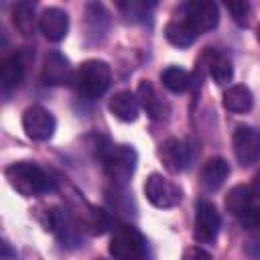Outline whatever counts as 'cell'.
I'll return each instance as SVG.
<instances>
[{
    "label": "cell",
    "instance_id": "6da1fadb",
    "mask_svg": "<svg viewBox=\"0 0 260 260\" xmlns=\"http://www.w3.org/2000/svg\"><path fill=\"white\" fill-rule=\"evenodd\" d=\"M4 175L10 187L22 197H39L55 189L53 179L39 165L28 162V160H18V162L8 165L4 169Z\"/></svg>",
    "mask_w": 260,
    "mask_h": 260
},
{
    "label": "cell",
    "instance_id": "7a4b0ae2",
    "mask_svg": "<svg viewBox=\"0 0 260 260\" xmlns=\"http://www.w3.org/2000/svg\"><path fill=\"white\" fill-rule=\"evenodd\" d=\"M112 83V69L102 59H87L75 69L73 85L85 98H100L108 91Z\"/></svg>",
    "mask_w": 260,
    "mask_h": 260
},
{
    "label": "cell",
    "instance_id": "3957f363",
    "mask_svg": "<svg viewBox=\"0 0 260 260\" xmlns=\"http://www.w3.org/2000/svg\"><path fill=\"white\" fill-rule=\"evenodd\" d=\"M108 252L114 260H144L146 238L130 223H120L114 228L108 244Z\"/></svg>",
    "mask_w": 260,
    "mask_h": 260
},
{
    "label": "cell",
    "instance_id": "277c9868",
    "mask_svg": "<svg viewBox=\"0 0 260 260\" xmlns=\"http://www.w3.org/2000/svg\"><path fill=\"white\" fill-rule=\"evenodd\" d=\"M136 150L128 144L112 146L104 154V173L114 183V187H126L136 169Z\"/></svg>",
    "mask_w": 260,
    "mask_h": 260
},
{
    "label": "cell",
    "instance_id": "5b68a950",
    "mask_svg": "<svg viewBox=\"0 0 260 260\" xmlns=\"http://www.w3.org/2000/svg\"><path fill=\"white\" fill-rule=\"evenodd\" d=\"M144 195L158 209H171V207L179 205L183 199L181 187L158 173L148 175V179L144 183Z\"/></svg>",
    "mask_w": 260,
    "mask_h": 260
},
{
    "label": "cell",
    "instance_id": "8992f818",
    "mask_svg": "<svg viewBox=\"0 0 260 260\" xmlns=\"http://www.w3.org/2000/svg\"><path fill=\"white\" fill-rule=\"evenodd\" d=\"M55 116L43 106H28L22 114V130L30 140L45 142L55 134Z\"/></svg>",
    "mask_w": 260,
    "mask_h": 260
},
{
    "label": "cell",
    "instance_id": "52a82bcc",
    "mask_svg": "<svg viewBox=\"0 0 260 260\" xmlns=\"http://www.w3.org/2000/svg\"><path fill=\"white\" fill-rule=\"evenodd\" d=\"M236 160L242 167H252L260 160V130L252 126H238L232 136Z\"/></svg>",
    "mask_w": 260,
    "mask_h": 260
},
{
    "label": "cell",
    "instance_id": "ba28073f",
    "mask_svg": "<svg viewBox=\"0 0 260 260\" xmlns=\"http://www.w3.org/2000/svg\"><path fill=\"white\" fill-rule=\"evenodd\" d=\"M41 79L47 85L63 87V85H71L75 81V71L71 69V65H69L65 55H61L59 51H51L43 59Z\"/></svg>",
    "mask_w": 260,
    "mask_h": 260
},
{
    "label": "cell",
    "instance_id": "9c48e42d",
    "mask_svg": "<svg viewBox=\"0 0 260 260\" xmlns=\"http://www.w3.org/2000/svg\"><path fill=\"white\" fill-rule=\"evenodd\" d=\"M183 10L185 18L195 26L199 35L215 28L219 22V8L211 0H191L183 6Z\"/></svg>",
    "mask_w": 260,
    "mask_h": 260
},
{
    "label": "cell",
    "instance_id": "30bf717a",
    "mask_svg": "<svg viewBox=\"0 0 260 260\" xmlns=\"http://www.w3.org/2000/svg\"><path fill=\"white\" fill-rule=\"evenodd\" d=\"M39 30L51 43H59L65 39L69 30V14L63 8L49 6L39 14Z\"/></svg>",
    "mask_w": 260,
    "mask_h": 260
},
{
    "label": "cell",
    "instance_id": "8fae6325",
    "mask_svg": "<svg viewBox=\"0 0 260 260\" xmlns=\"http://www.w3.org/2000/svg\"><path fill=\"white\" fill-rule=\"evenodd\" d=\"M221 225L219 211L211 201H199L197 203V213H195V238L199 242H213Z\"/></svg>",
    "mask_w": 260,
    "mask_h": 260
},
{
    "label": "cell",
    "instance_id": "7c38bea8",
    "mask_svg": "<svg viewBox=\"0 0 260 260\" xmlns=\"http://www.w3.org/2000/svg\"><path fill=\"white\" fill-rule=\"evenodd\" d=\"M158 156H160V160H162L167 171L181 173V171H185L189 167L193 154H191V146H187V142H183L179 138H167L160 144Z\"/></svg>",
    "mask_w": 260,
    "mask_h": 260
},
{
    "label": "cell",
    "instance_id": "4fadbf2b",
    "mask_svg": "<svg viewBox=\"0 0 260 260\" xmlns=\"http://www.w3.org/2000/svg\"><path fill=\"white\" fill-rule=\"evenodd\" d=\"M136 98L140 102V108H144V112L152 118V120H162L169 116V102L165 98H160V93L154 89V85L150 81H140L138 89H136Z\"/></svg>",
    "mask_w": 260,
    "mask_h": 260
},
{
    "label": "cell",
    "instance_id": "5bb4252c",
    "mask_svg": "<svg viewBox=\"0 0 260 260\" xmlns=\"http://www.w3.org/2000/svg\"><path fill=\"white\" fill-rule=\"evenodd\" d=\"M108 108L114 118H118L122 122H134L140 112V102H138L136 93H132L130 89H122L110 98Z\"/></svg>",
    "mask_w": 260,
    "mask_h": 260
},
{
    "label": "cell",
    "instance_id": "9a60e30c",
    "mask_svg": "<svg viewBox=\"0 0 260 260\" xmlns=\"http://www.w3.org/2000/svg\"><path fill=\"white\" fill-rule=\"evenodd\" d=\"M254 207H256V203H254V193H252V189H250L248 185H236V187H232V189L228 191V195H225V209H228L234 217H238L240 221H242Z\"/></svg>",
    "mask_w": 260,
    "mask_h": 260
},
{
    "label": "cell",
    "instance_id": "2e32d148",
    "mask_svg": "<svg viewBox=\"0 0 260 260\" xmlns=\"http://www.w3.org/2000/svg\"><path fill=\"white\" fill-rule=\"evenodd\" d=\"M24 79V61L20 55H10L2 61L0 67V85L4 95L12 93L14 89H18V85Z\"/></svg>",
    "mask_w": 260,
    "mask_h": 260
},
{
    "label": "cell",
    "instance_id": "e0dca14e",
    "mask_svg": "<svg viewBox=\"0 0 260 260\" xmlns=\"http://www.w3.org/2000/svg\"><path fill=\"white\" fill-rule=\"evenodd\" d=\"M221 104L228 112L232 114H246L252 110L254 106V95L250 91L248 85L244 83H236V85H230L225 91H223V98H221Z\"/></svg>",
    "mask_w": 260,
    "mask_h": 260
},
{
    "label": "cell",
    "instance_id": "ac0fdd59",
    "mask_svg": "<svg viewBox=\"0 0 260 260\" xmlns=\"http://www.w3.org/2000/svg\"><path fill=\"white\" fill-rule=\"evenodd\" d=\"M165 37L171 45L175 47H191L195 43V39L199 37V32L195 30V26L183 16V18H173L167 22L165 26Z\"/></svg>",
    "mask_w": 260,
    "mask_h": 260
},
{
    "label": "cell",
    "instance_id": "d6986e66",
    "mask_svg": "<svg viewBox=\"0 0 260 260\" xmlns=\"http://www.w3.org/2000/svg\"><path fill=\"white\" fill-rule=\"evenodd\" d=\"M205 57H207V71H209V75L213 77V81H215L217 85L230 83L232 77H234L232 59H230L223 51H217V49H209Z\"/></svg>",
    "mask_w": 260,
    "mask_h": 260
},
{
    "label": "cell",
    "instance_id": "ffe728a7",
    "mask_svg": "<svg viewBox=\"0 0 260 260\" xmlns=\"http://www.w3.org/2000/svg\"><path fill=\"white\" fill-rule=\"evenodd\" d=\"M228 175H230L228 160L221 156H211L201 169V183L207 191H215L225 183Z\"/></svg>",
    "mask_w": 260,
    "mask_h": 260
},
{
    "label": "cell",
    "instance_id": "44dd1931",
    "mask_svg": "<svg viewBox=\"0 0 260 260\" xmlns=\"http://www.w3.org/2000/svg\"><path fill=\"white\" fill-rule=\"evenodd\" d=\"M12 22L24 37L35 35V28L39 26V18L35 16V4L32 2H18L12 8Z\"/></svg>",
    "mask_w": 260,
    "mask_h": 260
},
{
    "label": "cell",
    "instance_id": "7402d4cb",
    "mask_svg": "<svg viewBox=\"0 0 260 260\" xmlns=\"http://www.w3.org/2000/svg\"><path fill=\"white\" fill-rule=\"evenodd\" d=\"M160 81H162V85H165L169 91H173V93H183V91H187V89L191 87L193 77H191V73H189L187 69L171 65V67L162 69Z\"/></svg>",
    "mask_w": 260,
    "mask_h": 260
},
{
    "label": "cell",
    "instance_id": "603a6c76",
    "mask_svg": "<svg viewBox=\"0 0 260 260\" xmlns=\"http://www.w3.org/2000/svg\"><path fill=\"white\" fill-rule=\"evenodd\" d=\"M85 16H87V30L91 35H98V32L104 35L106 32V28L110 24V14L102 4H95V2L87 4Z\"/></svg>",
    "mask_w": 260,
    "mask_h": 260
},
{
    "label": "cell",
    "instance_id": "cb8c5ba5",
    "mask_svg": "<svg viewBox=\"0 0 260 260\" xmlns=\"http://www.w3.org/2000/svg\"><path fill=\"white\" fill-rule=\"evenodd\" d=\"M225 8L230 10V14L236 20V24H240V26H246L248 24L250 4L246 0H230V2H225Z\"/></svg>",
    "mask_w": 260,
    "mask_h": 260
},
{
    "label": "cell",
    "instance_id": "d4e9b609",
    "mask_svg": "<svg viewBox=\"0 0 260 260\" xmlns=\"http://www.w3.org/2000/svg\"><path fill=\"white\" fill-rule=\"evenodd\" d=\"M183 260H213V258L207 250H203L199 246H191L183 252Z\"/></svg>",
    "mask_w": 260,
    "mask_h": 260
},
{
    "label": "cell",
    "instance_id": "484cf974",
    "mask_svg": "<svg viewBox=\"0 0 260 260\" xmlns=\"http://www.w3.org/2000/svg\"><path fill=\"white\" fill-rule=\"evenodd\" d=\"M250 189H252L254 197H260V169L256 171V175H254V179H252V185H250Z\"/></svg>",
    "mask_w": 260,
    "mask_h": 260
},
{
    "label": "cell",
    "instance_id": "4316f807",
    "mask_svg": "<svg viewBox=\"0 0 260 260\" xmlns=\"http://www.w3.org/2000/svg\"><path fill=\"white\" fill-rule=\"evenodd\" d=\"M12 256H14V254H12V250H10V244L4 240V242H2V260H12Z\"/></svg>",
    "mask_w": 260,
    "mask_h": 260
},
{
    "label": "cell",
    "instance_id": "83f0119b",
    "mask_svg": "<svg viewBox=\"0 0 260 260\" xmlns=\"http://www.w3.org/2000/svg\"><path fill=\"white\" fill-rule=\"evenodd\" d=\"M248 254H250L254 260H260V244H254L252 248H248Z\"/></svg>",
    "mask_w": 260,
    "mask_h": 260
},
{
    "label": "cell",
    "instance_id": "f1b7e54d",
    "mask_svg": "<svg viewBox=\"0 0 260 260\" xmlns=\"http://www.w3.org/2000/svg\"><path fill=\"white\" fill-rule=\"evenodd\" d=\"M258 39H260V28H258Z\"/></svg>",
    "mask_w": 260,
    "mask_h": 260
},
{
    "label": "cell",
    "instance_id": "f546056e",
    "mask_svg": "<svg viewBox=\"0 0 260 260\" xmlns=\"http://www.w3.org/2000/svg\"><path fill=\"white\" fill-rule=\"evenodd\" d=\"M95 260H104V258H95Z\"/></svg>",
    "mask_w": 260,
    "mask_h": 260
}]
</instances>
